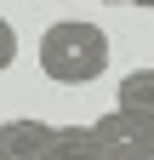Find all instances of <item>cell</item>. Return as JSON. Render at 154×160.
<instances>
[{"instance_id": "cell-1", "label": "cell", "mask_w": 154, "mask_h": 160, "mask_svg": "<svg viewBox=\"0 0 154 160\" xmlns=\"http://www.w3.org/2000/svg\"><path fill=\"white\" fill-rule=\"evenodd\" d=\"M34 57H40V74L51 80V86H91V80L108 74V34L97 23H86V17H63V23H51L40 34V46H34Z\"/></svg>"}, {"instance_id": "cell-2", "label": "cell", "mask_w": 154, "mask_h": 160, "mask_svg": "<svg viewBox=\"0 0 154 160\" xmlns=\"http://www.w3.org/2000/svg\"><path fill=\"white\" fill-rule=\"evenodd\" d=\"M91 137H97L103 160H154V132L143 120L120 114V109H108V114L91 120Z\"/></svg>"}, {"instance_id": "cell-3", "label": "cell", "mask_w": 154, "mask_h": 160, "mask_svg": "<svg viewBox=\"0 0 154 160\" xmlns=\"http://www.w3.org/2000/svg\"><path fill=\"white\" fill-rule=\"evenodd\" d=\"M51 137H57L51 120L17 114V120L0 126V160H51Z\"/></svg>"}, {"instance_id": "cell-4", "label": "cell", "mask_w": 154, "mask_h": 160, "mask_svg": "<svg viewBox=\"0 0 154 160\" xmlns=\"http://www.w3.org/2000/svg\"><path fill=\"white\" fill-rule=\"evenodd\" d=\"M120 114L154 126V69H131V74H120Z\"/></svg>"}, {"instance_id": "cell-5", "label": "cell", "mask_w": 154, "mask_h": 160, "mask_svg": "<svg viewBox=\"0 0 154 160\" xmlns=\"http://www.w3.org/2000/svg\"><path fill=\"white\" fill-rule=\"evenodd\" d=\"M51 160H103V149H97V137H91V126H57Z\"/></svg>"}, {"instance_id": "cell-6", "label": "cell", "mask_w": 154, "mask_h": 160, "mask_svg": "<svg viewBox=\"0 0 154 160\" xmlns=\"http://www.w3.org/2000/svg\"><path fill=\"white\" fill-rule=\"evenodd\" d=\"M12 57H17V34H12L6 17H0V69H12Z\"/></svg>"}, {"instance_id": "cell-7", "label": "cell", "mask_w": 154, "mask_h": 160, "mask_svg": "<svg viewBox=\"0 0 154 160\" xmlns=\"http://www.w3.org/2000/svg\"><path fill=\"white\" fill-rule=\"evenodd\" d=\"M97 6H131V0H97Z\"/></svg>"}, {"instance_id": "cell-8", "label": "cell", "mask_w": 154, "mask_h": 160, "mask_svg": "<svg viewBox=\"0 0 154 160\" xmlns=\"http://www.w3.org/2000/svg\"><path fill=\"white\" fill-rule=\"evenodd\" d=\"M131 6H148V12H154V0H131Z\"/></svg>"}]
</instances>
